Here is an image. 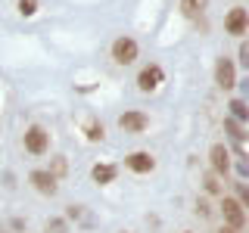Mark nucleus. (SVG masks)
Returning a JSON list of instances; mask_svg holds the SVG:
<instances>
[{
    "label": "nucleus",
    "mask_w": 249,
    "mask_h": 233,
    "mask_svg": "<svg viewBox=\"0 0 249 233\" xmlns=\"http://www.w3.org/2000/svg\"><path fill=\"white\" fill-rule=\"evenodd\" d=\"M137 53H140V47H137L134 37H115L112 41V59L119 66H131L137 59Z\"/></svg>",
    "instance_id": "obj_1"
},
{
    "label": "nucleus",
    "mask_w": 249,
    "mask_h": 233,
    "mask_svg": "<svg viewBox=\"0 0 249 233\" xmlns=\"http://www.w3.org/2000/svg\"><path fill=\"white\" fill-rule=\"evenodd\" d=\"M221 215H224V221H228V227H233V230H240V227L246 224L243 202L233 199V196H224V199H221Z\"/></svg>",
    "instance_id": "obj_2"
},
{
    "label": "nucleus",
    "mask_w": 249,
    "mask_h": 233,
    "mask_svg": "<svg viewBox=\"0 0 249 233\" xmlns=\"http://www.w3.org/2000/svg\"><path fill=\"white\" fill-rule=\"evenodd\" d=\"M25 150L31 155H44L47 150H50V134H47L41 124H31V128L25 131Z\"/></svg>",
    "instance_id": "obj_3"
},
{
    "label": "nucleus",
    "mask_w": 249,
    "mask_h": 233,
    "mask_svg": "<svg viewBox=\"0 0 249 233\" xmlns=\"http://www.w3.org/2000/svg\"><path fill=\"white\" fill-rule=\"evenodd\" d=\"M215 84L221 90H233V87H237V66H233L228 56H221L215 62Z\"/></svg>",
    "instance_id": "obj_4"
},
{
    "label": "nucleus",
    "mask_w": 249,
    "mask_h": 233,
    "mask_svg": "<svg viewBox=\"0 0 249 233\" xmlns=\"http://www.w3.org/2000/svg\"><path fill=\"white\" fill-rule=\"evenodd\" d=\"M224 31L228 34H246L249 31V10H243V6H233V10L224 16Z\"/></svg>",
    "instance_id": "obj_5"
},
{
    "label": "nucleus",
    "mask_w": 249,
    "mask_h": 233,
    "mask_svg": "<svg viewBox=\"0 0 249 233\" xmlns=\"http://www.w3.org/2000/svg\"><path fill=\"white\" fill-rule=\"evenodd\" d=\"M162 78H165V75H162V68L156 66V62H150V66L140 68V75H137V87L143 90V93H150V90H156V87L162 84Z\"/></svg>",
    "instance_id": "obj_6"
},
{
    "label": "nucleus",
    "mask_w": 249,
    "mask_h": 233,
    "mask_svg": "<svg viewBox=\"0 0 249 233\" xmlns=\"http://www.w3.org/2000/svg\"><path fill=\"white\" fill-rule=\"evenodd\" d=\"M119 128L122 131H131V134H143V131L150 128V118H146L143 112H137V109H131V112L119 115Z\"/></svg>",
    "instance_id": "obj_7"
},
{
    "label": "nucleus",
    "mask_w": 249,
    "mask_h": 233,
    "mask_svg": "<svg viewBox=\"0 0 249 233\" xmlns=\"http://www.w3.org/2000/svg\"><path fill=\"white\" fill-rule=\"evenodd\" d=\"M209 162H212V171L218 177H224L231 171V152H228V146L224 143H215L212 150H209Z\"/></svg>",
    "instance_id": "obj_8"
},
{
    "label": "nucleus",
    "mask_w": 249,
    "mask_h": 233,
    "mask_svg": "<svg viewBox=\"0 0 249 233\" xmlns=\"http://www.w3.org/2000/svg\"><path fill=\"white\" fill-rule=\"evenodd\" d=\"M28 181H31V186H35L41 196H56V190H59V186H56V177H53L50 171H31Z\"/></svg>",
    "instance_id": "obj_9"
},
{
    "label": "nucleus",
    "mask_w": 249,
    "mask_h": 233,
    "mask_svg": "<svg viewBox=\"0 0 249 233\" xmlns=\"http://www.w3.org/2000/svg\"><path fill=\"white\" fill-rule=\"evenodd\" d=\"M124 165H128L131 171H137V174H150V171L156 168V159L150 152H131L128 159H124Z\"/></svg>",
    "instance_id": "obj_10"
},
{
    "label": "nucleus",
    "mask_w": 249,
    "mask_h": 233,
    "mask_svg": "<svg viewBox=\"0 0 249 233\" xmlns=\"http://www.w3.org/2000/svg\"><path fill=\"white\" fill-rule=\"evenodd\" d=\"M115 174H119V168H115V165H93V168H90V177H93V181H97L100 186L112 183V181H115Z\"/></svg>",
    "instance_id": "obj_11"
},
{
    "label": "nucleus",
    "mask_w": 249,
    "mask_h": 233,
    "mask_svg": "<svg viewBox=\"0 0 249 233\" xmlns=\"http://www.w3.org/2000/svg\"><path fill=\"white\" fill-rule=\"evenodd\" d=\"M206 6H209V0H181V13L187 19H199L206 13Z\"/></svg>",
    "instance_id": "obj_12"
},
{
    "label": "nucleus",
    "mask_w": 249,
    "mask_h": 233,
    "mask_svg": "<svg viewBox=\"0 0 249 233\" xmlns=\"http://www.w3.org/2000/svg\"><path fill=\"white\" fill-rule=\"evenodd\" d=\"M231 118L233 121H249V106L243 103V100H231Z\"/></svg>",
    "instance_id": "obj_13"
},
{
    "label": "nucleus",
    "mask_w": 249,
    "mask_h": 233,
    "mask_svg": "<svg viewBox=\"0 0 249 233\" xmlns=\"http://www.w3.org/2000/svg\"><path fill=\"white\" fill-rule=\"evenodd\" d=\"M224 131H228V134H231L233 140H246V134H243V128H240V124L233 121V118H224Z\"/></svg>",
    "instance_id": "obj_14"
},
{
    "label": "nucleus",
    "mask_w": 249,
    "mask_h": 233,
    "mask_svg": "<svg viewBox=\"0 0 249 233\" xmlns=\"http://www.w3.org/2000/svg\"><path fill=\"white\" fill-rule=\"evenodd\" d=\"M84 131H88V140H103V134H106L103 124H97V121H88V128H84Z\"/></svg>",
    "instance_id": "obj_15"
},
{
    "label": "nucleus",
    "mask_w": 249,
    "mask_h": 233,
    "mask_svg": "<svg viewBox=\"0 0 249 233\" xmlns=\"http://www.w3.org/2000/svg\"><path fill=\"white\" fill-rule=\"evenodd\" d=\"M202 183H206V193H212V196H218V193H221V183H218V174H215V171H212V174H209Z\"/></svg>",
    "instance_id": "obj_16"
},
{
    "label": "nucleus",
    "mask_w": 249,
    "mask_h": 233,
    "mask_svg": "<svg viewBox=\"0 0 249 233\" xmlns=\"http://www.w3.org/2000/svg\"><path fill=\"white\" fill-rule=\"evenodd\" d=\"M19 13L22 16H35L37 13V0H19Z\"/></svg>",
    "instance_id": "obj_17"
},
{
    "label": "nucleus",
    "mask_w": 249,
    "mask_h": 233,
    "mask_svg": "<svg viewBox=\"0 0 249 233\" xmlns=\"http://www.w3.org/2000/svg\"><path fill=\"white\" fill-rule=\"evenodd\" d=\"M47 233H66V221H62V217H53V221H47Z\"/></svg>",
    "instance_id": "obj_18"
},
{
    "label": "nucleus",
    "mask_w": 249,
    "mask_h": 233,
    "mask_svg": "<svg viewBox=\"0 0 249 233\" xmlns=\"http://www.w3.org/2000/svg\"><path fill=\"white\" fill-rule=\"evenodd\" d=\"M53 177H62L66 174V159H62V155H56V159H53V171H50Z\"/></svg>",
    "instance_id": "obj_19"
},
{
    "label": "nucleus",
    "mask_w": 249,
    "mask_h": 233,
    "mask_svg": "<svg viewBox=\"0 0 249 233\" xmlns=\"http://www.w3.org/2000/svg\"><path fill=\"white\" fill-rule=\"evenodd\" d=\"M240 66L249 68V44H240Z\"/></svg>",
    "instance_id": "obj_20"
},
{
    "label": "nucleus",
    "mask_w": 249,
    "mask_h": 233,
    "mask_svg": "<svg viewBox=\"0 0 249 233\" xmlns=\"http://www.w3.org/2000/svg\"><path fill=\"white\" fill-rule=\"evenodd\" d=\"M237 193H240V202H243V205H249V186H246V183H237Z\"/></svg>",
    "instance_id": "obj_21"
},
{
    "label": "nucleus",
    "mask_w": 249,
    "mask_h": 233,
    "mask_svg": "<svg viewBox=\"0 0 249 233\" xmlns=\"http://www.w3.org/2000/svg\"><path fill=\"white\" fill-rule=\"evenodd\" d=\"M196 212H199V215H209L212 208H209V202H196Z\"/></svg>",
    "instance_id": "obj_22"
},
{
    "label": "nucleus",
    "mask_w": 249,
    "mask_h": 233,
    "mask_svg": "<svg viewBox=\"0 0 249 233\" xmlns=\"http://www.w3.org/2000/svg\"><path fill=\"white\" fill-rule=\"evenodd\" d=\"M218 233H237V230H233V227H221V230H218Z\"/></svg>",
    "instance_id": "obj_23"
},
{
    "label": "nucleus",
    "mask_w": 249,
    "mask_h": 233,
    "mask_svg": "<svg viewBox=\"0 0 249 233\" xmlns=\"http://www.w3.org/2000/svg\"><path fill=\"white\" fill-rule=\"evenodd\" d=\"M246 90H249V81H246Z\"/></svg>",
    "instance_id": "obj_24"
}]
</instances>
